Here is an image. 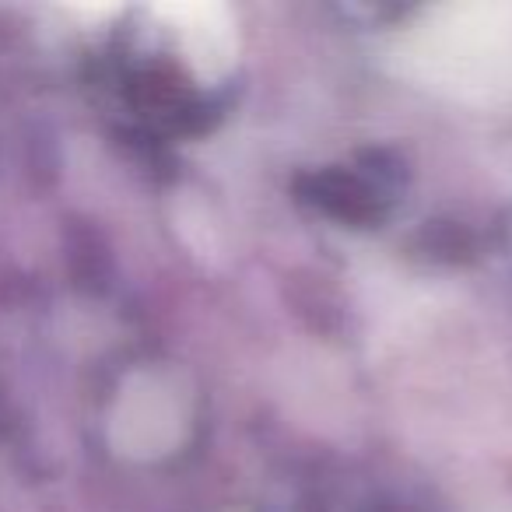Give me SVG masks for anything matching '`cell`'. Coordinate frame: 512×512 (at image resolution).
I'll return each mask as SVG.
<instances>
[{"label":"cell","instance_id":"obj_1","mask_svg":"<svg viewBox=\"0 0 512 512\" xmlns=\"http://www.w3.org/2000/svg\"><path fill=\"white\" fill-rule=\"evenodd\" d=\"M393 60L404 78L446 99L512 106V0L421 11L400 36Z\"/></svg>","mask_w":512,"mask_h":512},{"label":"cell","instance_id":"obj_3","mask_svg":"<svg viewBox=\"0 0 512 512\" xmlns=\"http://www.w3.org/2000/svg\"><path fill=\"white\" fill-rule=\"evenodd\" d=\"M120 425L123 435H127V446L151 453V449H165L176 439L179 425H183V414H179L172 390H165L155 379H144L141 390H134L127 397Z\"/></svg>","mask_w":512,"mask_h":512},{"label":"cell","instance_id":"obj_2","mask_svg":"<svg viewBox=\"0 0 512 512\" xmlns=\"http://www.w3.org/2000/svg\"><path fill=\"white\" fill-rule=\"evenodd\" d=\"M162 15L176 25V36L183 43V53L190 67L204 81H218L228 74L239 53V32L235 18L221 4H169Z\"/></svg>","mask_w":512,"mask_h":512}]
</instances>
